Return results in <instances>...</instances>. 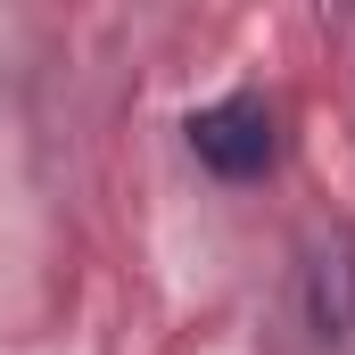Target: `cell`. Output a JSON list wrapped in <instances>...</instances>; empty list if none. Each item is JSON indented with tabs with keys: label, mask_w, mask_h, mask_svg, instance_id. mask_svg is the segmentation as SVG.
Instances as JSON below:
<instances>
[{
	"label": "cell",
	"mask_w": 355,
	"mask_h": 355,
	"mask_svg": "<svg viewBox=\"0 0 355 355\" xmlns=\"http://www.w3.org/2000/svg\"><path fill=\"white\" fill-rule=\"evenodd\" d=\"M306 322L322 339H355V232L314 240V257H306Z\"/></svg>",
	"instance_id": "7a4b0ae2"
},
{
	"label": "cell",
	"mask_w": 355,
	"mask_h": 355,
	"mask_svg": "<svg viewBox=\"0 0 355 355\" xmlns=\"http://www.w3.org/2000/svg\"><path fill=\"white\" fill-rule=\"evenodd\" d=\"M190 149H198V166L223 182H248L272 166V116L265 99H215V107H198L190 116Z\"/></svg>",
	"instance_id": "6da1fadb"
}]
</instances>
